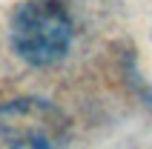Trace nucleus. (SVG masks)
<instances>
[{
	"label": "nucleus",
	"instance_id": "obj_1",
	"mask_svg": "<svg viewBox=\"0 0 152 149\" xmlns=\"http://www.w3.org/2000/svg\"><path fill=\"white\" fill-rule=\"evenodd\" d=\"M12 40L17 55L29 63L49 66L69 52L72 17L58 0H29L17 9L12 23Z\"/></svg>",
	"mask_w": 152,
	"mask_h": 149
},
{
	"label": "nucleus",
	"instance_id": "obj_2",
	"mask_svg": "<svg viewBox=\"0 0 152 149\" xmlns=\"http://www.w3.org/2000/svg\"><path fill=\"white\" fill-rule=\"evenodd\" d=\"M66 121L37 98H20L0 106V149H60Z\"/></svg>",
	"mask_w": 152,
	"mask_h": 149
}]
</instances>
